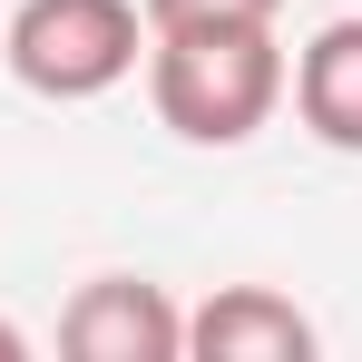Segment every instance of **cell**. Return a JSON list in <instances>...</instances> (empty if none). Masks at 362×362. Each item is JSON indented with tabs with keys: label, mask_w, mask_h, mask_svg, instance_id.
Returning <instances> with one entry per match:
<instances>
[{
	"label": "cell",
	"mask_w": 362,
	"mask_h": 362,
	"mask_svg": "<svg viewBox=\"0 0 362 362\" xmlns=\"http://www.w3.org/2000/svg\"><path fill=\"white\" fill-rule=\"evenodd\" d=\"M284 40L274 20H226V30H147V98L157 127L186 147H245L284 108Z\"/></svg>",
	"instance_id": "1"
},
{
	"label": "cell",
	"mask_w": 362,
	"mask_h": 362,
	"mask_svg": "<svg viewBox=\"0 0 362 362\" xmlns=\"http://www.w3.org/2000/svg\"><path fill=\"white\" fill-rule=\"evenodd\" d=\"M0 59H10V78L30 98H59V108L108 98L147 59V10L137 0H20Z\"/></svg>",
	"instance_id": "2"
},
{
	"label": "cell",
	"mask_w": 362,
	"mask_h": 362,
	"mask_svg": "<svg viewBox=\"0 0 362 362\" xmlns=\"http://www.w3.org/2000/svg\"><path fill=\"white\" fill-rule=\"evenodd\" d=\"M59 353L69 362H186V313L147 274H98V284L69 294Z\"/></svg>",
	"instance_id": "3"
},
{
	"label": "cell",
	"mask_w": 362,
	"mask_h": 362,
	"mask_svg": "<svg viewBox=\"0 0 362 362\" xmlns=\"http://www.w3.org/2000/svg\"><path fill=\"white\" fill-rule=\"evenodd\" d=\"M186 353L196 362H313V313L274 284H216L186 313Z\"/></svg>",
	"instance_id": "4"
},
{
	"label": "cell",
	"mask_w": 362,
	"mask_h": 362,
	"mask_svg": "<svg viewBox=\"0 0 362 362\" xmlns=\"http://www.w3.org/2000/svg\"><path fill=\"white\" fill-rule=\"evenodd\" d=\"M284 98H294V118H303L313 147L362 157V20H323L303 40L294 69H284Z\"/></svg>",
	"instance_id": "5"
},
{
	"label": "cell",
	"mask_w": 362,
	"mask_h": 362,
	"mask_svg": "<svg viewBox=\"0 0 362 362\" xmlns=\"http://www.w3.org/2000/svg\"><path fill=\"white\" fill-rule=\"evenodd\" d=\"M147 30H226V20H274L284 0H137Z\"/></svg>",
	"instance_id": "6"
},
{
	"label": "cell",
	"mask_w": 362,
	"mask_h": 362,
	"mask_svg": "<svg viewBox=\"0 0 362 362\" xmlns=\"http://www.w3.org/2000/svg\"><path fill=\"white\" fill-rule=\"evenodd\" d=\"M0 362H30V333L20 323H0Z\"/></svg>",
	"instance_id": "7"
}]
</instances>
